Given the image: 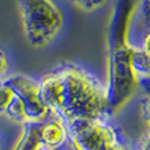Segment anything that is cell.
<instances>
[{
  "mask_svg": "<svg viewBox=\"0 0 150 150\" xmlns=\"http://www.w3.org/2000/svg\"><path fill=\"white\" fill-rule=\"evenodd\" d=\"M130 52L132 67L137 76L138 82L150 80V57L145 52L136 47H128Z\"/></svg>",
  "mask_w": 150,
  "mask_h": 150,
  "instance_id": "cell-9",
  "label": "cell"
},
{
  "mask_svg": "<svg viewBox=\"0 0 150 150\" xmlns=\"http://www.w3.org/2000/svg\"><path fill=\"white\" fill-rule=\"evenodd\" d=\"M148 133H150V124H148Z\"/></svg>",
  "mask_w": 150,
  "mask_h": 150,
  "instance_id": "cell-19",
  "label": "cell"
},
{
  "mask_svg": "<svg viewBox=\"0 0 150 150\" xmlns=\"http://www.w3.org/2000/svg\"><path fill=\"white\" fill-rule=\"evenodd\" d=\"M24 34L33 47H45L61 33L65 16L55 0H17Z\"/></svg>",
  "mask_w": 150,
  "mask_h": 150,
  "instance_id": "cell-2",
  "label": "cell"
},
{
  "mask_svg": "<svg viewBox=\"0 0 150 150\" xmlns=\"http://www.w3.org/2000/svg\"><path fill=\"white\" fill-rule=\"evenodd\" d=\"M4 80L23 101L26 121L42 122L50 116V109L40 95V82L37 79L29 75L15 74L7 76Z\"/></svg>",
  "mask_w": 150,
  "mask_h": 150,
  "instance_id": "cell-5",
  "label": "cell"
},
{
  "mask_svg": "<svg viewBox=\"0 0 150 150\" xmlns=\"http://www.w3.org/2000/svg\"><path fill=\"white\" fill-rule=\"evenodd\" d=\"M15 96L12 87L4 79L0 80V115H4V111L12 98Z\"/></svg>",
  "mask_w": 150,
  "mask_h": 150,
  "instance_id": "cell-11",
  "label": "cell"
},
{
  "mask_svg": "<svg viewBox=\"0 0 150 150\" xmlns=\"http://www.w3.org/2000/svg\"><path fill=\"white\" fill-rule=\"evenodd\" d=\"M69 142L74 150H108L119 141L125 140L112 121V116L95 119H75L66 122Z\"/></svg>",
  "mask_w": 150,
  "mask_h": 150,
  "instance_id": "cell-3",
  "label": "cell"
},
{
  "mask_svg": "<svg viewBox=\"0 0 150 150\" xmlns=\"http://www.w3.org/2000/svg\"><path fill=\"white\" fill-rule=\"evenodd\" d=\"M75 5L80 8L83 11H87V12H91V11H95L98 8L103 7L107 3V0H71Z\"/></svg>",
  "mask_w": 150,
  "mask_h": 150,
  "instance_id": "cell-12",
  "label": "cell"
},
{
  "mask_svg": "<svg viewBox=\"0 0 150 150\" xmlns=\"http://www.w3.org/2000/svg\"><path fill=\"white\" fill-rule=\"evenodd\" d=\"M124 41L128 47L140 49L150 57V17L138 5L132 13Z\"/></svg>",
  "mask_w": 150,
  "mask_h": 150,
  "instance_id": "cell-6",
  "label": "cell"
},
{
  "mask_svg": "<svg viewBox=\"0 0 150 150\" xmlns=\"http://www.w3.org/2000/svg\"><path fill=\"white\" fill-rule=\"evenodd\" d=\"M40 138L44 146L59 149L69 141V130L65 120L50 113L45 121L40 124Z\"/></svg>",
  "mask_w": 150,
  "mask_h": 150,
  "instance_id": "cell-7",
  "label": "cell"
},
{
  "mask_svg": "<svg viewBox=\"0 0 150 150\" xmlns=\"http://www.w3.org/2000/svg\"><path fill=\"white\" fill-rule=\"evenodd\" d=\"M108 150H129V149H128V145H127V142H125V140H122V141L116 142L115 145H112Z\"/></svg>",
  "mask_w": 150,
  "mask_h": 150,
  "instance_id": "cell-17",
  "label": "cell"
},
{
  "mask_svg": "<svg viewBox=\"0 0 150 150\" xmlns=\"http://www.w3.org/2000/svg\"><path fill=\"white\" fill-rule=\"evenodd\" d=\"M136 150H150V133H145V136L138 142Z\"/></svg>",
  "mask_w": 150,
  "mask_h": 150,
  "instance_id": "cell-15",
  "label": "cell"
},
{
  "mask_svg": "<svg viewBox=\"0 0 150 150\" xmlns=\"http://www.w3.org/2000/svg\"><path fill=\"white\" fill-rule=\"evenodd\" d=\"M138 7L150 17V0H141V1L138 3Z\"/></svg>",
  "mask_w": 150,
  "mask_h": 150,
  "instance_id": "cell-16",
  "label": "cell"
},
{
  "mask_svg": "<svg viewBox=\"0 0 150 150\" xmlns=\"http://www.w3.org/2000/svg\"><path fill=\"white\" fill-rule=\"evenodd\" d=\"M40 95L50 113L69 122L75 119L112 116L107 86L87 69L65 63L38 79Z\"/></svg>",
  "mask_w": 150,
  "mask_h": 150,
  "instance_id": "cell-1",
  "label": "cell"
},
{
  "mask_svg": "<svg viewBox=\"0 0 150 150\" xmlns=\"http://www.w3.org/2000/svg\"><path fill=\"white\" fill-rule=\"evenodd\" d=\"M138 79L132 67L130 52L127 44L112 50L109 62V83L107 86L109 113L117 112L134 93Z\"/></svg>",
  "mask_w": 150,
  "mask_h": 150,
  "instance_id": "cell-4",
  "label": "cell"
},
{
  "mask_svg": "<svg viewBox=\"0 0 150 150\" xmlns=\"http://www.w3.org/2000/svg\"><path fill=\"white\" fill-rule=\"evenodd\" d=\"M4 116L7 117V119H9L11 121L17 122V124H21V125L26 121L24 104H23V101H21V99L18 98L16 93L12 98V100L9 101V104L7 105V108H5Z\"/></svg>",
  "mask_w": 150,
  "mask_h": 150,
  "instance_id": "cell-10",
  "label": "cell"
},
{
  "mask_svg": "<svg viewBox=\"0 0 150 150\" xmlns=\"http://www.w3.org/2000/svg\"><path fill=\"white\" fill-rule=\"evenodd\" d=\"M40 124L41 122H24L13 150H38L42 145L40 138Z\"/></svg>",
  "mask_w": 150,
  "mask_h": 150,
  "instance_id": "cell-8",
  "label": "cell"
},
{
  "mask_svg": "<svg viewBox=\"0 0 150 150\" xmlns=\"http://www.w3.org/2000/svg\"><path fill=\"white\" fill-rule=\"evenodd\" d=\"M8 71H9V59L5 50L0 47V80L8 76Z\"/></svg>",
  "mask_w": 150,
  "mask_h": 150,
  "instance_id": "cell-13",
  "label": "cell"
},
{
  "mask_svg": "<svg viewBox=\"0 0 150 150\" xmlns=\"http://www.w3.org/2000/svg\"><path fill=\"white\" fill-rule=\"evenodd\" d=\"M38 150H58V149H52V148H47V146L41 145V146H40V149H38Z\"/></svg>",
  "mask_w": 150,
  "mask_h": 150,
  "instance_id": "cell-18",
  "label": "cell"
},
{
  "mask_svg": "<svg viewBox=\"0 0 150 150\" xmlns=\"http://www.w3.org/2000/svg\"><path fill=\"white\" fill-rule=\"evenodd\" d=\"M141 112H142V119L150 124V93L141 99Z\"/></svg>",
  "mask_w": 150,
  "mask_h": 150,
  "instance_id": "cell-14",
  "label": "cell"
}]
</instances>
